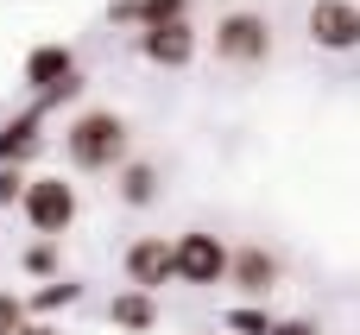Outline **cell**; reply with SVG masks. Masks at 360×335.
Returning <instances> with one entry per match:
<instances>
[{
  "mask_svg": "<svg viewBox=\"0 0 360 335\" xmlns=\"http://www.w3.org/2000/svg\"><path fill=\"white\" fill-rule=\"evenodd\" d=\"M127 146H133V133H127V120H120L114 108H82V114L63 127V158H70V171H114V165L127 158Z\"/></svg>",
  "mask_w": 360,
  "mask_h": 335,
  "instance_id": "obj_1",
  "label": "cell"
},
{
  "mask_svg": "<svg viewBox=\"0 0 360 335\" xmlns=\"http://www.w3.org/2000/svg\"><path fill=\"white\" fill-rule=\"evenodd\" d=\"M19 215H25V228L38 234V241H63L70 228H76V184H63V177H25V190H19V203H13Z\"/></svg>",
  "mask_w": 360,
  "mask_h": 335,
  "instance_id": "obj_2",
  "label": "cell"
},
{
  "mask_svg": "<svg viewBox=\"0 0 360 335\" xmlns=\"http://www.w3.org/2000/svg\"><path fill=\"white\" fill-rule=\"evenodd\" d=\"M221 279H228V241L209 234V228H184V234L171 241V285L209 291V285H221Z\"/></svg>",
  "mask_w": 360,
  "mask_h": 335,
  "instance_id": "obj_3",
  "label": "cell"
},
{
  "mask_svg": "<svg viewBox=\"0 0 360 335\" xmlns=\"http://www.w3.org/2000/svg\"><path fill=\"white\" fill-rule=\"evenodd\" d=\"M215 57L234 63V70L266 63V57H272V19H266V13H247V6L221 13V19H215Z\"/></svg>",
  "mask_w": 360,
  "mask_h": 335,
  "instance_id": "obj_4",
  "label": "cell"
},
{
  "mask_svg": "<svg viewBox=\"0 0 360 335\" xmlns=\"http://www.w3.org/2000/svg\"><path fill=\"white\" fill-rule=\"evenodd\" d=\"M278 279H285L278 253H266V247H228V279L221 285H234L240 304H266L278 291Z\"/></svg>",
  "mask_w": 360,
  "mask_h": 335,
  "instance_id": "obj_5",
  "label": "cell"
},
{
  "mask_svg": "<svg viewBox=\"0 0 360 335\" xmlns=\"http://www.w3.org/2000/svg\"><path fill=\"white\" fill-rule=\"evenodd\" d=\"M304 25L316 51H360V0H310Z\"/></svg>",
  "mask_w": 360,
  "mask_h": 335,
  "instance_id": "obj_6",
  "label": "cell"
},
{
  "mask_svg": "<svg viewBox=\"0 0 360 335\" xmlns=\"http://www.w3.org/2000/svg\"><path fill=\"white\" fill-rule=\"evenodd\" d=\"M120 272H127L133 291H152V298H158V291L171 285V241H165V234H139V241L120 253Z\"/></svg>",
  "mask_w": 360,
  "mask_h": 335,
  "instance_id": "obj_7",
  "label": "cell"
},
{
  "mask_svg": "<svg viewBox=\"0 0 360 335\" xmlns=\"http://www.w3.org/2000/svg\"><path fill=\"white\" fill-rule=\"evenodd\" d=\"M139 57L158 63V70H184L196 57V25L190 19H171V25H139Z\"/></svg>",
  "mask_w": 360,
  "mask_h": 335,
  "instance_id": "obj_8",
  "label": "cell"
},
{
  "mask_svg": "<svg viewBox=\"0 0 360 335\" xmlns=\"http://www.w3.org/2000/svg\"><path fill=\"white\" fill-rule=\"evenodd\" d=\"M76 70H82V63H76L70 44H32L25 63H19V82H25L32 95H44V89H57V82H70Z\"/></svg>",
  "mask_w": 360,
  "mask_h": 335,
  "instance_id": "obj_9",
  "label": "cell"
},
{
  "mask_svg": "<svg viewBox=\"0 0 360 335\" xmlns=\"http://www.w3.org/2000/svg\"><path fill=\"white\" fill-rule=\"evenodd\" d=\"M108 329H120V335H152L158 329V298L152 291H114L108 298Z\"/></svg>",
  "mask_w": 360,
  "mask_h": 335,
  "instance_id": "obj_10",
  "label": "cell"
},
{
  "mask_svg": "<svg viewBox=\"0 0 360 335\" xmlns=\"http://www.w3.org/2000/svg\"><path fill=\"white\" fill-rule=\"evenodd\" d=\"M158 165H146V158H120L114 165V196L127 203V209H152L158 203Z\"/></svg>",
  "mask_w": 360,
  "mask_h": 335,
  "instance_id": "obj_11",
  "label": "cell"
},
{
  "mask_svg": "<svg viewBox=\"0 0 360 335\" xmlns=\"http://www.w3.org/2000/svg\"><path fill=\"white\" fill-rule=\"evenodd\" d=\"M44 114L38 108H25V114H13V120H0V165H25L38 146H44Z\"/></svg>",
  "mask_w": 360,
  "mask_h": 335,
  "instance_id": "obj_12",
  "label": "cell"
},
{
  "mask_svg": "<svg viewBox=\"0 0 360 335\" xmlns=\"http://www.w3.org/2000/svg\"><path fill=\"white\" fill-rule=\"evenodd\" d=\"M108 19L114 25H171V19H190V0H108Z\"/></svg>",
  "mask_w": 360,
  "mask_h": 335,
  "instance_id": "obj_13",
  "label": "cell"
},
{
  "mask_svg": "<svg viewBox=\"0 0 360 335\" xmlns=\"http://www.w3.org/2000/svg\"><path fill=\"white\" fill-rule=\"evenodd\" d=\"M70 304H82V285L57 272V279H44V291L25 298V317H57V310H70Z\"/></svg>",
  "mask_w": 360,
  "mask_h": 335,
  "instance_id": "obj_14",
  "label": "cell"
},
{
  "mask_svg": "<svg viewBox=\"0 0 360 335\" xmlns=\"http://www.w3.org/2000/svg\"><path fill=\"white\" fill-rule=\"evenodd\" d=\"M19 272H25V279H57V272H63V253H57V241H32V247L19 253Z\"/></svg>",
  "mask_w": 360,
  "mask_h": 335,
  "instance_id": "obj_15",
  "label": "cell"
},
{
  "mask_svg": "<svg viewBox=\"0 0 360 335\" xmlns=\"http://www.w3.org/2000/svg\"><path fill=\"white\" fill-rule=\"evenodd\" d=\"M221 323H228L234 335H266V329H272V310H266V304H234Z\"/></svg>",
  "mask_w": 360,
  "mask_h": 335,
  "instance_id": "obj_16",
  "label": "cell"
},
{
  "mask_svg": "<svg viewBox=\"0 0 360 335\" xmlns=\"http://www.w3.org/2000/svg\"><path fill=\"white\" fill-rule=\"evenodd\" d=\"M19 323H25V298L19 291H0V335H19Z\"/></svg>",
  "mask_w": 360,
  "mask_h": 335,
  "instance_id": "obj_17",
  "label": "cell"
},
{
  "mask_svg": "<svg viewBox=\"0 0 360 335\" xmlns=\"http://www.w3.org/2000/svg\"><path fill=\"white\" fill-rule=\"evenodd\" d=\"M25 190V165H0V209H13Z\"/></svg>",
  "mask_w": 360,
  "mask_h": 335,
  "instance_id": "obj_18",
  "label": "cell"
},
{
  "mask_svg": "<svg viewBox=\"0 0 360 335\" xmlns=\"http://www.w3.org/2000/svg\"><path fill=\"white\" fill-rule=\"evenodd\" d=\"M266 335H323V329H316L310 317H272V329H266Z\"/></svg>",
  "mask_w": 360,
  "mask_h": 335,
  "instance_id": "obj_19",
  "label": "cell"
},
{
  "mask_svg": "<svg viewBox=\"0 0 360 335\" xmlns=\"http://www.w3.org/2000/svg\"><path fill=\"white\" fill-rule=\"evenodd\" d=\"M19 335H57V329H51L44 317H25V323H19Z\"/></svg>",
  "mask_w": 360,
  "mask_h": 335,
  "instance_id": "obj_20",
  "label": "cell"
}]
</instances>
